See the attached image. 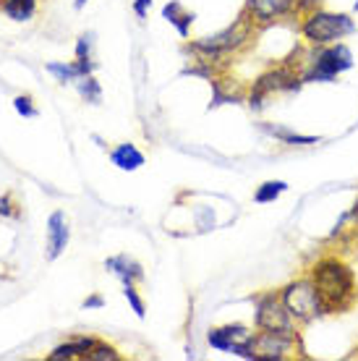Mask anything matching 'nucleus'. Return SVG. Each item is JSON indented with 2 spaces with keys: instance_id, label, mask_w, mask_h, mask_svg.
<instances>
[{
  "instance_id": "nucleus-1",
  "label": "nucleus",
  "mask_w": 358,
  "mask_h": 361,
  "mask_svg": "<svg viewBox=\"0 0 358 361\" xmlns=\"http://www.w3.org/2000/svg\"><path fill=\"white\" fill-rule=\"evenodd\" d=\"M309 278L322 293L327 314H345L356 307L358 301V280L356 272L345 259L327 254L322 259H316L309 270Z\"/></svg>"
},
{
  "instance_id": "nucleus-2",
  "label": "nucleus",
  "mask_w": 358,
  "mask_h": 361,
  "mask_svg": "<svg viewBox=\"0 0 358 361\" xmlns=\"http://www.w3.org/2000/svg\"><path fill=\"white\" fill-rule=\"evenodd\" d=\"M356 63L353 50L345 42H335V45L314 47L311 53L306 55V61L301 63L298 73L304 84H316V82H335L340 73L350 71Z\"/></svg>"
},
{
  "instance_id": "nucleus-3",
  "label": "nucleus",
  "mask_w": 358,
  "mask_h": 361,
  "mask_svg": "<svg viewBox=\"0 0 358 361\" xmlns=\"http://www.w3.org/2000/svg\"><path fill=\"white\" fill-rule=\"evenodd\" d=\"M356 32V21L350 13H335V11L314 8L301 21V37L309 47L335 45Z\"/></svg>"
},
{
  "instance_id": "nucleus-4",
  "label": "nucleus",
  "mask_w": 358,
  "mask_h": 361,
  "mask_svg": "<svg viewBox=\"0 0 358 361\" xmlns=\"http://www.w3.org/2000/svg\"><path fill=\"white\" fill-rule=\"evenodd\" d=\"M280 298H283L285 309L290 312V317L296 319L298 325H309V322L327 314L322 293L316 290V286L311 283L309 275L298 280H290L288 286H283V288H280Z\"/></svg>"
},
{
  "instance_id": "nucleus-5",
  "label": "nucleus",
  "mask_w": 358,
  "mask_h": 361,
  "mask_svg": "<svg viewBox=\"0 0 358 361\" xmlns=\"http://www.w3.org/2000/svg\"><path fill=\"white\" fill-rule=\"evenodd\" d=\"M254 27H257V21L243 11L233 27L223 29V32H217V35H212V37H204V39H197L191 47H194V53H199L204 61H217V58H223V55H230V53H235V50H241L251 37H254Z\"/></svg>"
},
{
  "instance_id": "nucleus-6",
  "label": "nucleus",
  "mask_w": 358,
  "mask_h": 361,
  "mask_svg": "<svg viewBox=\"0 0 358 361\" xmlns=\"http://www.w3.org/2000/svg\"><path fill=\"white\" fill-rule=\"evenodd\" d=\"M254 327L257 333L298 335V322L285 309L280 290H264L254 298Z\"/></svg>"
},
{
  "instance_id": "nucleus-7",
  "label": "nucleus",
  "mask_w": 358,
  "mask_h": 361,
  "mask_svg": "<svg viewBox=\"0 0 358 361\" xmlns=\"http://www.w3.org/2000/svg\"><path fill=\"white\" fill-rule=\"evenodd\" d=\"M304 87V79L301 73L288 63H280L269 71L259 73L257 82L251 84L249 90V108L251 110H261L267 105V99L272 94H280V92H298Z\"/></svg>"
},
{
  "instance_id": "nucleus-8",
  "label": "nucleus",
  "mask_w": 358,
  "mask_h": 361,
  "mask_svg": "<svg viewBox=\"0 0 358 361\" xmlns=\"http://www.w3.org/2000/svg\"><path fill=\"white\" fill-rule=\"evenodd\" d=\"M206 343L225 353H235L241 359H257V333L246 325H223L212 327Z\"/></svg>"
},
{
  "instance_id": "nucleus-9",
  "label": "nucleus",
  "mask_w": 358,
  "mask_h": 361,
  "mask_svg": "<svg viewBox=\"0 0 358 361\" xmlns=\"http://www.w3.org/2000/svg\"><path fill=\"white\" fill-rule=\"evenodd\" d=\"M301 356L298 335L285 333H257V359L261 361H283Z\"/></svg>"
},
{
  "instance_id": "nucleus-10",
  "label": "nucleus",
  "mask_w": 358,
  "mask_h": 361,
  "mask_svg": "<svg viewBox=\"0 0 358 361\" xmlns=\"http://www.w3.org/2000/svg\"><path fill=\"white\" fill-rule=\"evenodd\" d=\"M243 11L259 27H267V24L296 16V0H246V8Z\"/></svg>"
},
{
  "instance_id": "nucleus-11",
  "label": "nucleus",
  "mask_w": 358,
  "mask_h": 361,
  "mask_svg": "<svg viewBox=\"0 0 358 361\" xmlns=\"http://www.w3.org/2000/svg\"><path fill=\"white\" fill-rule=\"evenodd\" d=\"M66 246H68V223H66V215L63 212H53L50 223H47V257L58 259Z\"/></svg>"
},
{
  "instance_id": "nucleus-12",
  "label": "nucleus",
  "mask_w": 358,
  "mask_h": 361,
  "mask_svg": "<svg viewBox=\"0 0 358 361\" xmlns=\"http://www.w3.org/2000/svg\"><path fill=\"white\" fill-rule=\"evenodd\" d=\"M261 128H264L269 136H275L280 145H288V147H311V145H319V142H322V136L298 134V131L283 126V123H261Z\"/></svg>"
},
{
  "instance_id": "nucleus-13",
  "label": "nucleus",
  "mask_w": 358,
  "mask_h": 361,
  "mask_svg": "<svg viewBox=\"0 0 358 361\" xmlns=\"http://www.w3.org/2000/svg\"><path fill=\"white\" fill-rule=\"evenodd\" d=\"M47 71L53 73L58 82H79L81 76H92L94 63H90V58H79L76 63H50Z\"/></svg>"
},
{
  "instance_id": "nucleus-14",
  "label": "nucleus",
  "mask_w": 358,
  "mask_h": 361,
  "mask_svg": "<svg viewBox=\"0 0 358 361\" xmlns=\"http://www.w3.org/2000/svg\"><path fill=\"white\" fill-rule=\"evenodd\" d=\"M110 160H113V165L116 168H121V171H128V173H134V171H139L144 165V154L136 149L134 145H118L113 152H110Z\"/></svg>"
},
{
  "instance_id": "nucleus-15",
  "label": "nucleus",
  "mask_w": 358,
  "mask_h": 361,
  "mask_svg": "<svg viewBox=\"0 0 358 361\" xmlns=\"http://www.w3.org/2000/svg\"><path fill=\"white\" fill-rule=\"evenodd\" d=\"M97 345L94 338H73L71 343L58 345L53 353H50V361H63V359H84L87 353Z\"/></svg>"
},
{
  "instance_id": "nucleus-16",
  "label": "nucleus",
  "mask_w": 358,
  "mask_h": 361,
  "mask_svg": "<svg viewBox=\"0 0 358 361\" xmlns=\"http://www.w3.org/2000/svg\"><path fill=\"white\" fill-rule=\"evenodd\" d=\"M105 267H108L110 272H116V275L121 280H123V283H134V280H142L144 278L142 264L134 262V259H128L125 254H121V257H113V259H108V262H105Z\"/></svg>"
},
{
  "instance_id": "nucleus-17",
  "label": "nucleus",
  "mask_w": 358,
  "mask_h": 361,
  "mask_svg": "<svg viewBox=\"0 0 358 361\" xmlns=\"http://www.w3.org/2000/svg\"><path fill=\"white\" fill-rule=\"evenodd\" d=\"M162 18H168L173 27L178 29L180 37H186L188 29H191V24H194V13L183 11V6H180L178 0H173V3H168V6L162 8Z\"/></svg>"
},
{
  "instance_id": "nucleus-18",
  "label": "nucleus",
  "mask_w": 358,
  "mask_h": 361,
  "mask_svg": "<svg viewBox=\"0 0 358 361\" xmlns=\"http://www.w3.org/2000/svg\"><path fill=\"white\" fill-rule=\"evenodd\" d=\"M0 8L13 21H29L37 11V0H0Z\"/></svg>"
},
{
  "instance_id": "nucleus-19",
  "label": "nucleus",
  "mask_w": 358,
  "mask_h": 361,
  "mask_svg": "<svg viewBox=\"0 0 358 361\" xmlns=\"http://www.w3.org/2000/svg\"><path fill=\"white\" fill-rule=\"evenodd\" d=\"M285 191H288L285 180H264L259 189L254 191V202H257V204H269V202H275V199L283 197Z\"/></svg>"
},
{
  "instance_id": "nucleus-20",
  "label": "nucleus",
  "mask_w": 358,
  "mask_h": 361,
  "mask_svg": "<svg viewBox=\"0 0 358 361\" xmlns=\"http://www.w3.org/2000/svg\"><path fill=\"white\" fill-rule=\"evenodd\" d=\"M79 94L87 102H92V105H97L99 99H102V90H99V84L92 76H81L79 79Z\"/></svg>"
},
{
  "instance_id": "nucleus-21",
  "label": "nucleus",
  "mask_w": 358,
  "mask_h": 361,
  "mask_svg": "<svg viewBox=\"0 0 358 361\" xmlns=\"http://www.w3.org/2000/svg\"><path fill=\"white\" fill-rule=\"evenodd\" d=\"M84 361H121V353L108 343H97L87 356H84Z\"/></svg>"
},
{
  "instance_id": "nucleus-22",
  "label": "nucleus",
  "mask_w": 358,
  "mask_h": 361,
  "mask_svg": "<svg viewBox=\"0 0 358 361\" xmlns=\"http://www.w3.org/2000/svg\"><path fill=\"white\" fill-rule=\"evenodd\" d=\"M123 293H125V298H128V304H131V309L136 312V317L139 319H144V301H142V296L136 293V288H134V283H123Z\"/></svg>"
},
{
  "instance_id": "nucleus-23",
  "label": "nucleus",
  "mask_w": 358,
  "mask_h": 361,
  "mask_svg": "<svg viewBox=\"0 0 358 361\" xmlns=\"http://www.w3.org/2000/svg\"><path fill=\"white\" fill-rule=\"evenodd\" d=\"M13 105H16V110L21 113V116H27V118L37 116V110L32 108V99H29V97H16V102H13Z\"/></svg>"
},
{
  "instance_id": "nucleus-24",
  "label": "nucleus",
  "mask_w": 358,
  "mask_h": 361,
  "mask_svg": "<svg viewBox=\"0 0 358 361\" xmlns=\"http://www.w3.org/2000/svg\"><path fill=\"white\" fill-rule=\"evenodd\" d=\"M90 47H92V35L79 37V45H76V58H90Z\"/></svg>"
},
{
  "instance_id": "nucleus-25",
  "label": "nucleus",
  "mask_w": 358,
  "mask_h": 361,
  "mask_svg": "<svg viewBox=\"0 0 358 361\" xmlns=\"http://www.w3.org/2000/svg\"><path fill=\"white\" fill-rule=\"evenodd\" d=\"M149 6H152V0H136V3H134V13L139 18H144V16H147V8H149Z\"/></svg>"
},
{
  "instance_id": "nucleus-26",
  "label": "nucleus",
  "mask_w": 358,
  "mask_h": 361,
  "mask_svg": "<svg viewBox=\"0 0 358 361\" xmlns=\"http://www.w3.org/2000/svg\"><path fill=\"white\" fill-rule=\"evenodd\" d=\"M102 304H105V301H102L99 296H92V298H87V301H84V309H99Z\"/></svg>"
},
{
  "instance_id": "nucleus-27",
  "label": "nucleus",
  "mask_w": 358,
  "mask_h": 361,
  "mask_svg": "<svg viewBox=\"0 0 358 361\" xmlns=\"http://www.w3.org/2000/svg\"><path fill=\"white\" fill-rule=\"evenodd\" d=\"M348 217H350V220H353V223H356V228H358V199H356V202H353V207H350Z\"/></svg>"
},
{
  "instance_id": "nucleus-28",
  "label": "nucleus",
  "mask_w": 358,
  "mask_h": 361,
  "mask_svg": "<svg viewBox=\"0 0 358 361\" xmlns=\"http://www.w3.org/2000/svg\"><path fill=\"white\" fill-rule=\"evenodd\" d=\"M73 6H76V8H84V6H87V0H76Z\"/></svg>"
},
{
  "instance_id": "nucleus-29",
  "label": "nucleus",
  "mask_w": 358,
  "mask_h": 361,
  "mask_svg": "<svg viewBox=\"0 0 358 361\" xmlns=\"http://www.w3.org/2000/svg\"><path fill=\"white\" fill-rule=\"evenodd\" d=\"M356 11H358V0H356Z\"/></svg>"
}]
</instances>
